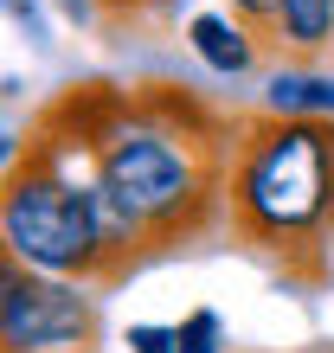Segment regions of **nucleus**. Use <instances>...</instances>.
I'll return each mask as SVG.
<instances>
[{
    "instance_id": "obj_9",
    "label": "nucleus",
    "mask_w": 334,
    "mask_h": 353,
    "mask_svg": "<svg viewBox=\"0 0 334 353\" xmlns=\"http://www.w3.org/2000/svg\"><path fill=\"white\" fill-rule=\"evenodd\" d=\"M129 347L135 353H180V327H135Z\"/></svg>"
},
{
    "instance_id": "obj_10",
    "label": "nucleus",
    "mask_w": 334,
    "mask_h": 353,
    "mask_svg": "<svg viewBox=\"0 0 334 353\" xmlns=\"http://www.w3.org/2000/svg\"><path fill=\"white\" fill-rule=\"evenodd\" d=\"M19 283H26V276H19V263H13L7 251H0V315H7V308H13V296H19Z\"/></svg>"
},
{
    "instance_id": "obj_5",
    "label": "nucleus",
    "mask_w": 334,
    "mask_h": 353,
    "mask_svg": "<svg viewBox=\"0 0 334 353\" xmlns=\"http://www.w3.org/2000/svg\"><path fill=\"white\" fill-rule=\"evenodd\" d=\"M270 110L277 116H334V77H302V71H283L270 77Z\"/></svg>"
},
{
    "instance_id": "obj_11",
    "label": "nucleus",
    "mask_w": 334,
    "mask_h": 353,
    "mask_svg": "<svg viewBox=\"0 0 334 353\" xmlns=\"http://www.w3.org/2000/svg\"><path fill=\"white\" fill-rule=\"evenodd\" d=\"M0 7H7L13 19H26V26H32V32H46V26H39V7H32V0H0Z\"/></svg>"
},
{
    "instance_id": "obj_14",
    "label": "nucleus",
    "mask_w": 334,
    "mask_h": 353,
    "mask_svg": "<svg viewBox=\"0 0 334 353\" xmlns=\"http://www.w3.org/2000/svg\"><path fill=\"white\" fill-rule=\"evenodd\" d=\"M7 148H13V141H7V129H0V161H7Z\"/></svg>"
},
{
    "instance_id": "obj_8",
    "label": "nucleus",
    "mask_w": 334,
    "mask_h": 353,
    "mask_svg": "<svg viewBox=\"0 0 334 353\" xmlns=\"http://www.w3.org/2000/svg\"><path fill=\"white\" fill-rule=\"evenodd\" d=\"M180 353H219V315L199 308V315L180 327Z\"/></svg>"
},
{
    "instance_id": "obj_12",
    "label": "nucleus",
    "mask_w": 334,
    "mask_h": 353,
    "mask_svg": "<svg viewBox=\"0 0 334 353\" xmlns=\"http://www.w3.org/2000/svg\"><path fill=\"white\" fill-rule=\"evenodd\" d=\"M328 212H334V129H328Z\"/></svg>"
},
{
    "instance_id": "obj_4",
    "label": "nucleus",
    "mask_w": 334,
    "mask_h": 353,
    "mask_svg": "<svg viewBox=\"0 0 334 353\" xmlns=\"http://www.w3.org/2000/svg\"><path fill=\"white\" fill-rule=\"evenodd\" d=\"M90 341V308H84L77 289L65 283H19L13 308L0 315V353H58Z\"/></svg>"
},
{
    "instance_id": "obj_6",
    "label": "nucleus",
    "mask_w": 334,
    "mask_h": 353,
    "mask_svg": "<svg viewBox=\"0 0 334 353\" xmlns=\"http://www.w3.org/2000/svg\"><path fill=\"white\" fill-rule=\"evenodd\" d=\"M193 52H199L213 71H244V65H250L244 32L232 26V19H213V13H199V19H193Z\"/></svg>"
},
{
    "instance_id": "obj_2",
    "label": "nucleus",
    "mask_w": 334,
    "mask_h": 353,
    "mask_svg": "<svg viewBox=\"0 0 334 353\" xmlns=\"http://www.w3.org/2000/svg\"><path fill=\"white\" fill-rule=\"evenodd\" d=\"M0 238H7L13 257H26L39 270H84L103 251L97 199L77 193L52 168H26L13 180V193L0 199Z\"/></svg>"
},
{
    "instance_id": "obj_1",
    "label": "nucleus",
    "mask_w": 334,
    "mask_h": 353,
    "mask_svg": "<svg viewBox=\"0 0 334 353\" xmlns=\"http://www.w3.org/2000/svg\"><path fill=\"white\" fill-rule=\"evenodd\" d=\"M238 212L264 238H296L328 219V129L283 122L264 129L238 174Z\"/></svg>"
},
{
    "instance_id": "obj_7",
    "label": "nucleus",
    "mask_w": 334,
    "mask_h": 353,
    "mask_svg": "<svg viewBox=\"0 0 334 353\" xmlns=\"http://www.w3.org/2000/svg\"><path fill=\"white\" fill-rule=\"evenodd\" d=\"M277 26L296 46H328L334 39V0H277Z\"/></svg>"
},
{
    "instance_id": "obj_13",
    "label": "nucleus",
    "mask_w": 334,
    "mask_h": 353,
    "mask_svg": "<svg viewBox=\"0 0 334 353\" xmlns=\"http://www.w3.org/2000/svg\"><path fill=\"white\" fill-rule=\"evenodd\" d=\"M65 13H77V19H84V13H90V7H84V0H65Z\"/></svg>"
},
{
    "instance_id": "obj_3",
    "label": "nucleus",
    "mask_w": 334,
    "mask_h": 353,
    "mask_svg": "<svg viewBox=\"0 0 334 353\" xmlns=\"http://www.w3.org/2000/svg\"><path fill=\"white\" fill-rule=\"evenodd\" d=\"M97 193H110L135 225H167L199 199V174H193V154L174 148L167 135L122 129L103 141V186Z\"/></svg>"
}]
</instances>
